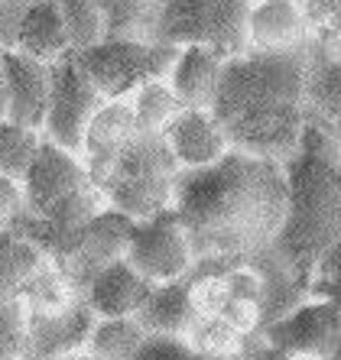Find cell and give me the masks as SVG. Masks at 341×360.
I'll list each match as a JSON object with an SVG mask.
<instances>
[{
  "instance_id": "28",
  "label": "cell",
  "mask_w": 341,
  "mask_h": 360,
  "mask_svg": "<svg viewBox=\"0 0 341 360\" xmlns=\"http://www.w3.org/2000/svg\"><path fill=\"white\" fill-rule=\"evenodd\" d=\"M42 146V134L33 127H20L13 120H0V176L23 182Z\"/></svg>"
},
{
  "instance_id": "20",
  "label": "cell",
  "mask_w": 341,
  "mask_h": 360,
  "mask_svg": "<svg viewBox=\"0 0 341 360\" xmlns=\"http://www.w3.org/2000/svg\"><path fill=\"white\" fill-rule=\"evenodd\" d=\"M306 110L325 124L341 120V56L318 49L316 42L306 49Z\"/></svg>"
},
{
  "instance_id": "18",
  "label": "cell",
  "mask_w": 341,
  "mask_h": 360,
  "mask_svg": "<svg viewBox=\"0 0 341 360\" xmlns=\"http://www.w3.org/2000/svg\"><path fill=\"white\" fill-rule=\"evenodd\" d=\"M7 49H17L36 62H46V65L66 59L72 52V42H68L66 23L58 17L56 0H30L26 4V10L13 26V39Z\"/></svg>"
},
{
  "instance_id": "4",
  "label": "cell",
  "mask_w": 341,
  "mask_h": 360,
  "mask_svg": "<svg viewBox=\"0 0 341 360\" xmlns=\"http://www.w3.org/2000/svg\"><path fill=\"white\" fill-rule=\"evenodd\" d=\"M175 179H179V166L166 150L163 134L137 130V136L120 150L98 188L108 208L127 214L130 221H140L173 208Z\"/></svg>"
},
{
  "instance_id": "37",
  "label": "cell",
  "mask_w": 341,
  "mask_h": 360,
  "mask_svg": "<svg viewBox=\"0 0 341 360\" xmlns=\"http://www.w3.org/2000/svg\"><path fill=\"white\" fill-rule=\"evenodd\" d=\"M322 360H341V347H335V351L332 354H325V357Z\"/></svg>"
},
{
  "instance_id": "5",
  "label": "cell",
  "mask_w": 341,
  "mask_h": 360,
  "mask_svg": "<svg viewBox=\"0 0 341 360\" xmlns=\"http://www.w3.org/2000/svg\"><path fill=\"white\" fill-rule=\"evenodd\" d=\"M254 0H166L156 20V42L209 46L221 59L247 52V17Z\"/></svg>"
},
{
  "instance_id": "38",
  "label": "cell",
  "mask_w": 341,
  "mask_h": 360,
  "mask_svg": "<svg viewBox=\"0 0 341 360\" xmlns=\"http://www.w3.org/2000/svg\"><path fill=\"white\" fill-rule=\"evenodd\" d=\"M72 360H94V357H88L85 351H78V354H72Z\"/></svg>"
},
{
  "instance_id": "26",
  "label": "cell",
  "mask_w": 341,
  "mask_h": 360,
  "mask_svg": "<svg viewBox=\"0 0 341 360\" xmlns=\"http://www.w3.org/2000/svg\"><path fill=\"white\" fill-rule=\"evenodd\" d=\"M143 338L147 331L137 319H98L85 344V354L94 360H130Z\"/></svg>"
},
{
  "instance_id": "32",
  "label": "cell",
  "mask_w": 341,
  "mask_h": 360,
  "mask_svg": "<svg viewBox=\"0 0 341 360\" xmlns=\"http://www.w3.org/2000/svg\"><path fill=\"white\" fill-rule=\"evenodd\" d=\"M26 305L20 299L0 302V360H23Z\"/></svg>"
},
{
  "instance_id": "10",
  "label": "cell",
  "mask_w": 341,
  "mask_h": 360,
  "mask_svg": "<svg viewBox=\"0 0 341 360\" xmlns=\"http://www.w3.org/2000/svg\"><path fill=\"white\" fill-rule=\"evenodd\" d=\"M130 224L133 221L127 218V214H120V211H114V208H104L85 227H78L75 234L68 237L49 260L56 263L68 276V283L85 295V285L92 283V276L98 269H104L114 260H124Z\"/></svg>"
},
{
  "instance_id": "21",
  "label": "cell",
  "mask_w": 341,
  "mask_h": 360,
  "mask_svg": "<svg viewBox=\"0 0 341 360\" xmlns=\"http://www.w3.org/2000/svg\"><path fill=\"white\" fill-rule=\"evenodd\" d=\"M192 299H189V279H173V283H159L150 289L147 302L133 319L140 321L147 335H179L182 338L185 325L192 321Z\"/></svg>"
},
{
  "instance_id": "35",
  "label": "cell",
  "mask_w": 341,
  "mask_h": 360,
  "mask_svg": "<svg viewBox=\"0 0 341 360\" xmlns=\"http://www.w3.org/2000/svg\"><path fill=\"white\" fill-rule=\"evenodd\" d=\"M4 117H7V75H4V56H0V120Z\"/></svg>"
},
{
  "instance_id": "1",
  "label": "cell",
  "mask_w": 341,
  "mask_h": 360,
  "mask_svg": "<svg viewBox=\"0 0 341 360\" xmlns=\"http://www.w3.org/2000/svg\"><path fill=\"white\" fill-rule=\"evenodd\" d=\"M173 211L195 260H250L270 250L283 227V162L231 150L215 166L179 172Z\"/></svg>"
},
{
  "instance_id": "11",
  "label": "cell",
  "mask_w": 341,
  "mask_h": 360,
  "mask_svg": "<svg viewBox=\"0 0 341 360\" xmlns=\"http://www.w3.org/2000/svg\"><path fill=\"white\" fill-rule=\"evenodd\" d=\"M94 321L85 295L58 311H26L23 360H58L85 351Z\"/></svg>"
},
{
  "instance_id": "34",
  "label": "cell",
  "mask_w": 341,
  "mask_h": 360,
  "mask_svg": "<svg viewBox=\"0 0 341 360\" xmlns=\"http://www.w3.org/2000/svg\"><path fill=\"white\" fill-rule=\"evenodd\" d=\"M23 211V185L0 176V231H7Z\"/></svg>"
},
{
  "instance_id": "22",
  "label": "cell",
  "mask_w": 341,
  "mask_h": 360,
  "mask_svg": "<svg viewBox=\"0 0 341 360\" xmlns=\"http://www.w3.org/2000/svg\"><path fill=\"white\" fill-rule=\"evenodd\" d=\"M185 344L205 360H231L237 354H247L254 338L241 335L218 315H192V321L182 331Z\"/></svg>"
},
{
  "instance_id": "2",
  "label": "cell",
  "mask_w": 341,
  "mask_h": 360,
  "mask_svg": "<svg viewBox=\"0 0 341 360\" xmlns=\"http://www.w3.org/2000/svg\"><path fill=\"white\" fill-rule=\"evenodd\" d=\"M306 49L244 52L225 62L209 110L228 134L231 150L273 162L292 160L309 120Z\"/></svg>"
},
{
  "instance_id": "31",
  "label": "cell",
  "mask_w": 341,
  "mask_h": 360,
  "mask_svg": "<svg viewBox=\"0 0 341 360\" xmlns=\"http://www.w3.org/2000/svg\"><path fill=\"white\" fill-rule=\"evenodd\" d=\"M309 299H322L332 302L335 309H341V240L335 247L322 253L309 273V285H306Z\"/></svg>"
},
{
  "instance_id": "30",
  "label": "cell",
  "mask_w": 341,
  "mask_h": 360,
  "mask_svg": "<svg viewBox=\"0 0 341 360\" xmlns=\"http://www.w3.org/2000/svg\"><path fill=\"white\" fill-rule=\"evenodd\" d=\"M302 13L318 49L341 56V0H302Z\"/></svg>"
},
{
  "instance_id": "8",
  "label": "cell",
  "mask_w": 341,
  "mask_h": 360,
  "mask_svg": "<svg viewBox=\"0 0 341 360\" xmlns=\"http://www.w3.org/2000/svg\"><path fill=\"white\" fill-rule=\"evenodd\" d=\"M260 344L283 360H322L341 347V309L322 299H302L286 315L257 331Z\"/></svg>"
},
{
  "instance_id": "3",
  "label": "cell",
  "mask_w": 341,
  "mask_h": 360,
  "mask_svg": "<svg viewBox=\"0 0 341 360\" xmlns=\"http://www.w3.org/2000/svg\"><path fill=\"white\" fill-rule=\"evenodd\" d=\"M283 172L286 218L270 250L306 292L316 260L341 240V150L332 127L309 117L292 160L283 162Z\"/></svg>"
},
{
  "instance_id": "29",
  "label": "cell",
  "mask_w": 341,
  "mask_h": 360,
  "mask_svg": "<svg viewBox=\"0 0 341 360\" xmlns=\"http://www.w3.org/2000/svg\"><path fill=\"white\" fill-rule=\"evenodd\" d=\"M56 7L62 23H66L72 52L88 49V46L104 39V20H101L98 0H56Z\"/></svg>"
},
{
  "instance_id": "15",
  "label": "cell",
  "mask_w": 341,
  "mask_h": 360,
  "mask_svg": "<svg viewBox=\"0 0 341 360\" xmlns=\"http://www.w3.org/2000/svg\"><path fill=\"white\" fill-rule=\"evenodd\" d=\"M137 130H140V127L133 120L127 98L104 101L98 108V114H94L88 130H85L82 153H78V160L85 162V169H88V176H92L94 185L108 176V169L114 166L120 150L137 136Z\"/></svg>"
},
{
  "instance_id": "7",
  "label": "cell",
  "mask_w": 341,
  "mask_h": 360,
  "mask_svg": "<svg viewBox=\"0 0 341 360\" xmlns=\"http://www.w3.org/2000/svg\"><path fill=\"white\" fill-rule=\"evenodd\" d=\"M104 98L98 94L88 75L78 68L75 56L68 52L66 59L49 65V104H46V117H42L39 134L49 143L62 146L66 153H82L85 130L98 114Z\"/></svg>"
},
{
  "instance_id": "25",
  "label": "cell",
  "mask_w": 341,
  "mask_h": 360,
  "mask_svg": "<svg viewBox=\"0 0 341 360\" xmlns=\"http://www.w3.org/2000/svg\"><path fill=\"white\" fill-rule=\"evenodd\" d=\"M127 104H130V114L143 134H163L169 120L182 110V101L175 98L166 78H150V82L137 84Z\"/></svg>"
},
{
  "instance_id": "13",
  "label": "cell",
  "mask_w": 341,
  "mask_h": 360,
  "mask_svg": "<svg viewBox=\"0 0 341 360\" xmlns=\"http://www.w3.org/2000/svg\"><path fill=\"white\" fill-rule=\"evenodd\" d=\"M163 143L173 153L179 172L215 166L221 156L231 153V140L209 108H182L166 124Z\"/></svg>"
},
{
  "instance_id": "6",
  "label": "cell",
  "mask_w": 341,
  "mask_h": 360,
  "mask_svg": "<svg viewBox=\"0 0 341 360\" xmlns=\"http://www.w3.org/2000/svg\"><path fill=\"white\" fill-rule=\"evenodd\" d=\"M88 82L98 88L104 101H124L137 84L150 78H166L173 68L179 46L156 39H114L104 36L88 49L72 52Z\"/></svg>"
},
{
  "instance_id": "16",
  "label": "cell",
  "mask_w": 341,
  "mask_h": 360,
  "mask_svg": "<svg viewBox=\"0 0 341 360\" xmlns=\"http://www.w3.org/2000/svg\"><path fill=\"white\" fill-rule=\"evenodd\" d=\"M4 75H7V117L20 127L39 130L49 104V65L36 62L17 49H4Z\"/></svg>"
},
{
  "instance_id": "14",
  "label": "cell",
  "mask_w": 341,
  "mask_h": 360,
  "mask_svg": "<svg viewBox=\"0 0 341 360\" xmlns=\"http://www.w3.org/2000/svg\"><path fill=\"white\" fill-rule=\"evenodd\" d=\"M312 42L302 0H254L247 17V52H296Z\"/></svg>"
},
{
  "instance_id": "39",
  "label": "cell",
  "mask_w": 341,
  "mask_h": 360,
  "mask_svg": "<svg viewBox=\"0 0 341 360\" xmlns=\"http://www.w3.org/2000/svg\"><path fill=\"white\" fill-rule=\"evenodd\" d=\"M58 360H72V357H58Z\"/></svg>"
},
{
  "instance_id": "33",
  "label": "cell",
  "mask_w": 341,
  "mask_h": 360,
  "mask_svg": "<svg viewBox=\"0 0 341 360\" xmlns=\"http://www.w3.org/2000/svg\"><path fill=\"white\" fill-rule=\"evenodd\" d=\"M130 360H205L179 335H147Z\"/></svg>"
},
{
  "instance_id": "17",
  "label": "cell",
  "mask_w": 341,
  "mask_h": 360,
  "mask_svg": "<svg viewBox=\"0 0 341 360\" xmlns=\"http://www.w3.org/2000/svg\"><path fill=\"white\" fill-rule=\"evenodd\" d=\"M153 283L137 273L127 260H114L98 269L92 283L85 285V302L94 311V319H133L147 302Z\"/></svg>"
},
{
  "instance_id": "23",
  "label": "cell",
  "mask_w": 341,
  "mask_h": 360,
  "mask_svg": "<svg viewBox=\"0 0 341 360\" xmlns=\"http://www.w3.org/2000/svg\"><path fill=\"white\" fill-rule=\"evenodd\" d=\"M166 0H98L104 36L114 39H153Z\"/></svg>"
},
{
  "instance_id": "12",
  "label": "cell",
  "mask_w": 341,
  "mask_h": 360,
  "mask_svg": "<svg viewBox=\"0 0 341 360\" xmlns=\"http://www.w3.org/2000/svg\"><path fill=\"white\" fill-rule=\"evenodd\" d=\"M92 182L85 162L78 160L75 153H66L62 146L49 143L42 136V146L36 153L33 166L23 176V208L30 218H42L46 211L62 201L66 195H72L75 188Z\"/></svg>"
},
{
  "instance_id": "27",
  "label": "cell",
  "mask_w": 341,
  "mask_h": 360,
  "mask_svg": "<svg viewBox=\"0 0 341 360\" xmlns=\"http://www.w3.org/2000/svg\"><path fill=\"white\" fill-rule=\"evenodd\" d=\"M75 299H82V292L68 283V276L49 257L20 289V302L26 305V311H58L66 305H72Z\"/></svg>"
},
{
  "instance_id": "24",
  "label": "cell",
  "mask_w": 341,
  "mask_h": 360,
  "mask_svg": "<svg viewBox=\"0 0 341 360\" xmlns=\"http://www.w3.org/2000/svg\"><path fill=\"white\" fill-rule=\"evenodd\" d=\"M42 263H46V253L33 240L13 231H0V302L20 299V289Z\"/></svg>"
},
{
  "instance_id": "19",
  "label": "cell",
  "mask_w": 341,
  "mask_h": 360,
  "mask_svg": "<svg viewBox=\"0 0 341 360\" xmlns=\"http://www.w3.org/2000/svg\"><path fill=\"white\" fill-rule=\"evenodd\" d=\"M221 72H225V59L215 56L209 46H179L166 82L175 98L182 101V108H211Z\"/></svg>"
},
{
  "instance_id": "9",
  "label": "cell",
  "mask_w": 341,
  "mask_h": 360,
  "mask_svg": "<svg viewBox=\"0 0 341 360\" xmlns=\"http://www.w3.org/2000/svg\"><path fill=\"white\" fill-rule=\"evenodd\" d=\"M124 260L153 285L173 283L189 273L195 257H192L189 234L173 208L133 221L130 234H127Z\"/></svg>"
},
{
  "instance_id": "36",
  "label": "cell",
  "mask_w": 341,
  "mask_h": 360,
  "mask_svg": "<svg viewBox=\"0 0 341 360\" xmlns=\"http://www.w3.org/2000/svg\"><path fill=\"white\" fill-rule=\"evenodd\" d=\"M328 127H332V136H335V143H338V150H341V120L338 124H328Z\"/></svg>"
}]
</instances>
